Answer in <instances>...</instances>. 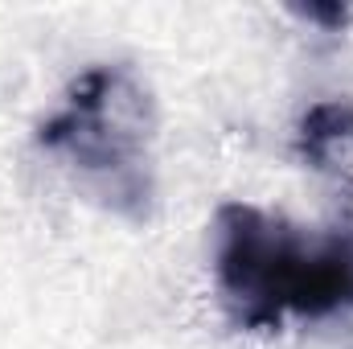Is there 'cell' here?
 <instances>
[{
	"mask_svg": "<svg viewBox=\"0 0 353 349\" xmlns=\"http://www.w3.org/2000/svg\"><path fill=\"white\" fill-rule=\"evenodd\" d=\"M218 283L243 312V325L275 329L296 304L312 247L279 218L226 201L218 210Z\"/></svg>",
	"mask_w": 353,
	"mask_h": 349,
	"instance_id": "7a4b0ae2",
	"label": "cell"
},
{
	"mask_svg": "<svg viewBox=\"0 0 353 349\" xmlns=\"http://www.w3.org/2000/svg\"><path fill=\"white\" fill-rule=\"evenodd\" d=\"M152 140V99L128 66H90L74 79L66 107L41 123L37 144L79 169L111 177L115 197H144V157Z\"/></svg>",
	"mask_w": 353,
	"mask_h": 349,
	"instance_id": "6da1fadb",
	"label": "cell"
},
{
	"mask_svg": "<svg viewBox=\"0 0 353 349\" xmlns=\"http://www.w3.org/2000/svg\"><path fill=\"white\" fill-rule=\"evenodd\" d=\"M296 12L308 17V21H321V25H329V29H341V25L350 21V8H345V4H300Z\"/></svg>",
	"mask_w": 353,
	"mask_h": 349,
	"instance_id": "277c9868",
	"label": "cell"
},
{
	"mask_svg": "<svg viewBox=\"0 0 353 349\" xmlns=\"http://www.w3.org/2000/svg\"><path fill=\"white\" fill-rule=\"evenodd\" d=\"M341 140H353V103L329 99V103L308 107V115L300 119V157L312 169H325L329 165V152Z\"/></svg>",
	"mask_w": 353,
	"mask_h": 349,
	"instance_id": "3957f363",
	"label": "cell"
}]
</instances>
